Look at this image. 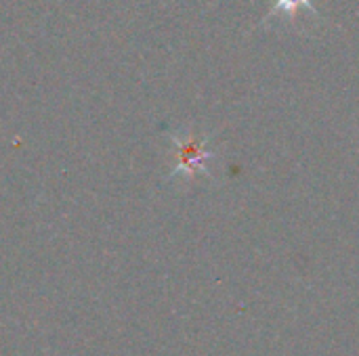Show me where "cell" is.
<instances>
[{"mask_svg":"<svg viewBox=\"0 0 359 356\" xmlns=\"http://www.w3.org/2000/svg\"><path fill=\"white\" fill-rule=\"evenodd\" d=\"M175 153H177V162L172 166L170 172V180L185 176L191 178L196 172L202 174H210V166L208 162L215 159V153L208 149V141L200 138L198 134H194L191 130H179L170 136Z\"/></svg>","mask_w":359,"mask_h":356,"instance_id":"cell-1","label":"cell"},{"mask_svg":"<svg viewBox=\"0 0 359 356\" xmlns=\"http://www.w3.org/2000/svg\"><path fill=\"white\" fill-rule=\"evenodd\" d=\"M301 8H309V10L316 15V8H313L311 0H276V2H273V8L269 10V15H267L265 21H269L273 15H280V13H282L286 19L294 21Z\"/></svg>","mask_w":359,"mask_h":356,"instance_id":"cell-2","label":"cell"}]
</instances>
